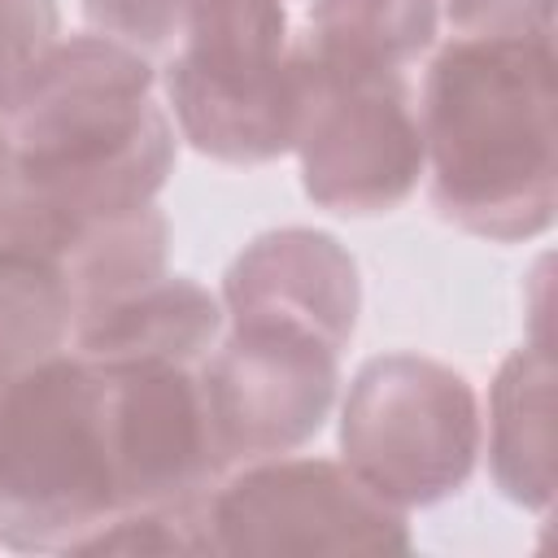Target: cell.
I'll return each instance as SVG.
<instances>
[{
	"label": "cell",
	"instance_id": "1",
	"mask_svg": "<svg viewBox=\"0 0 558 558\" xmlns=\"http://www.w3.org/2000/svg\"><path fill=\"white\" fill-rule=\"evenodd\" d=\"M554 39L453 35L418 87L432 209L466 235L519 244L554 227Z\"/></svg>",
	"mask_w": 558,
	"mask_h": 558
},
{
	"label": "cell",
	"instance_id": "2",
	"mask_svg": "<svg viewBox=\"0 0 558 558\" xmlns=\"http://www.w3.org/2000/svg\"><path fill=\"white\" fill-rule=\"evenodd\" d=\"M4 122L17 187L70 218L144 209L174 170L157 65L92 31L57 39Z\"/></svg>",
	"mask_w": 558,
	"mask_h": 558
},
{
	"label": "cell",
	"instance_id": "3",
	"mask_svg": "<svg viewBox=\"0 0 558 558\" xmlns=\"http://www.w3.org/2000/svg\"><path fill=\"white\" fill-rule=\"evenodd\" d=\"M118 510L100 371L78 353H57L9 375L0 397V545L74 554Z\"/></svg>",
	"mask_w": 558,
	"mask_h": 558
},
{
	"label": "cell",
	"instance_id": "4",
	"mask_svg": "<svg viewBox=\"0 0 558 558\" xmlns=\"http://www.w3.org/2000/svg\"><path fill=\"white\" fill-rule=\"evenodd\" d=\"M157 70L166 113L201 157L262 166L292 153L305 78L283 0H192Z\"/></svg>",
	"mask_w": 558,
	"mask_h": 558
},
{
	"label": "cell",
	"instance_id": "5",
	"mask_svg": "<svg viewBox=\"0 0 558 558\" xmlns=\"http://www.w3.org/2000/svg\"><path fill=\"white\" fill-rule=\"evenodd\" d=\"M484 453L471 379L423 353H375L340 405V462L397 510H427L466 488Z\"/></svg>",
	"mask_w": 558,
	"mask_h": 558
},
{
	"label": "cell",
	"instance_id": "6",
	"mask_svg": "<svg viewBox=\"0 0 558 558\" xmlns=\"http://www.w3.org/2000/svg\"><path fill=\"white\" fill-rule=\"evenodd\" d=\"M301 78L292 153L305 196L340 218L401 209L427 166L410 74H323L301 61Z\"/></svg>",
	"mask_w": 558,
	"mask_h": 558
},
{
	"label": "cell",
	"instance_id": "7",
	"mask_svg": "<svg viewBox=\"0 0 558 558\" xmlns=\"http://www.w3.org/2000/svg\"><path fill=\"white\" fill-rule=\"evenodd\" d=\"M214 554H410L405 510L336 458H262L231 466L205 497Z\"/></svg>",
	"mask_w": 558,
	"mask_h": 558
},
{
	"label": "cell",
	"instance_id": "8",
	"mask_svg": "<svg viewBox=\"0 0 558 558\" xmlns=\"http://www.w3.org/2000/svg\"><path fill=\"white\" fill-rule=\"evenodd\" d=\"M218 453L231 466L310 445L340 392V349L283 331L231 327L196 366Z\"/></svg>",
	"mask_w": 558,
	"mask_h": 558
},
{
	"label": "cell",
	"instance_id": "9",
	"mask_svg": "<svg viewBox=\"0 0 558 558\" xmlns=\"http://www.w3.org/2000/svg\"><path fill=\"white\" fill-rule=\"evenodd\" d=\"M96 371L118 506L140 510L205 501L227 475V462L209 427L196 366L122 362Z\"/></svg>",
	"mask_w": 558,
	"mask_h": 558
},
{
	"label": "cell",
	"instance_id": "10",
	"mask_svg": "<svg viewBox=\"0 0 558 558\" xmlns=\"http://www.w3.org/2000/svg\"><path fill=\"white\" fill-rule=\"evenodd\" d=\"M218 301L231 327H283L344 353L362 314V275L336 235L275 227L235 253Z\"/></svg>",
	"mask_w": 558,
	"mask_h": 558
},
{
	"label": "cell",
	"instance_id": "11",
	"mask_svg": "<svg viewBox=\"0 0 558 558\" xmlns=\"http://www.w3.org/2000/svg\"><path fill=\"white\" fill-rule=\"evenodd\" d=\"M74 218L22 187L0 196V366L9 375L70 353L78 301L65 275Z\"/></svg>",
	"mask_w": 558,
	"mask_h": 558
},
{
	"label": "cell",
	"instance_id": "12",
	"mask_svg": "<svg viewBox=\"0 0 558 558\" xmlns=\"http://www.w3.org/2000/svg\"><path fill=\"white\" fill-rule=\"evenodd\" d=\"M222 331H227V310L205 283L187 275H161L140 292L83 314L70 353L96 366H122V362L201 366L209 349L222 340Z\"/></svg>",
	"mask_w": 558,
	"mask_h": 558
},
{
	"label": "cell",
	"instance_id": "13",
	"mask_svg": "<svg viewBox=\"0 0 558 558\" xmlns=\"http://www.w3.org/2000/svg\"><path fill=\"white\" fill-rule=\"evenodd\" d=\"M488 471L506 501L554 506V357L545 340L519 344L488 388Z\"/></svg>",
	"mask_w": 558,
	"mask_h": 558
},
{
	"label": "cell",
	"instance_id": "14",
	"mask_svg": "<svg viewBox=\"0 0 558 558\" xmlns=\"http://www.w3.org/2000/svg\"><path fill=\"white\" fill-rule=\"evenodd\" d=\"M436 31L440 0H310L296 52L323 74H410Z\"/></svg>",
	"mask_w": 558,
	"mask_h": 558
},
{
	"label": "cell",
	"instance_id": "15",
	"mask_svg": "<svg viewBox=\"0 0 558 558\" xmlns=\"http://www.w3.org/2000/svg\"><path fill=\"white\" fill-rule=\"evenodd\" d=\"M166 257H170V222L157 201L131 214L74 218L65 275L78 301V318L161 279Z\"/></svg>",
	"mask_w": 558,
	"mask_h": 558
},
{
	"label": "cell",
	"instance_id": "16",
	"mask_svg": "<svg viewBox=\"0 0 558 558\" xmlns=\"http://www.w3.org/2000/svg\"><path fill=\"white\" fill-rule=\"evenodd\" d=\"M74 554H214L205 527V501L118 510Z\"/></svg>",
	"mask_w": 558,
	"mask_h": 558
},
{
	"label": "cell",
	"instance_id": "17",
	"mask_svg": "<svg viewBox=\"0 0 558 558\" xmlns=\"http://www.w3.org/2000/svg\"><path fill=\"white\" fill-rule=\"evenodd\" d=\"M92 35H105L161 65L183 35L192 0H78Z\"/></svg>",
	"mask_w": 558,
	"mask_h": 558
},
{
	"label": "cell",
	"instance_id": "18",
	"mask_svg": "<svg viewBox=\"0 0 558 558\" xmlns=\"http://www.w3.org/2000/svg\"><path fill=\"white\" fill-rule=\"evenodd\" d=\"M61 39L57 0H0V118L17 105L44 57Z\"/></svg>",
	"mask_w": 558,
	"mask_h": 558
},
{
	"label": "cell",
	"instance_id": "19",
	"mask_svg": "<svg viewBox=\"0 0 558 558\" xmlns=\"http://www.w3.org/2000/svg\"><path fill=\"white\" fill-rule=\"evenodd\" d=\"M445 17L466 39H554V0H445Z\"/></svg>",
	"mask_w": 558,
	"mask_h": 558
},
{
	"label": "cell",
	"instance_id": "20",
	"mask_svg": "<svg viewBox=\"0 0 558 558\" xmlns=\"http://www.w3.org/2000/svg\"><path fill=\"white\" fill-rule=\"evenodd\" d=\"M17 187V161H13V140H9V122L0 118V196Z\"/></svg>",
	"mask_w": 558,
	"mask_h": 558
},
{
	"label": "cell",
	"instance_id": "21",
	"mask_svg": "<svg viewBox=\"0 0 558 558\" xmlns=\"http://www.w3.org/2000/svg\"><path fill=\"white\" fill-rule=\"evenodd\" d=\"M4 388H9V371L0 366V397H4Z\"/></svg>",
	"mask_w": 558,
	"mask_h": 558
}]
</instances>
